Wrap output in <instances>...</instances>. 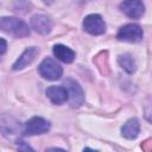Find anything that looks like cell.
Listing matches in <instances>:
<instances>
[{
  "label": "cell",
  "instance_id": "30bf717a",
  "mask_svg": "<svg viewBox=\"0 0 152 152\" xmlns=\"http://www.w3.org/2000/svg\"><path fill=\"white\" fill-rule=\"evenodd\" d=\"M39 53V50L36 48V46H31V48H27L21 55L20 57L15 61V63L13 64V70H21L24 69L25 66H27L28 64H31L33 62V59L37 57V55Z\"/></svg>",
  "mask_w": 152,
  "mask_h": 152
},
{
  "label": "cell",
  "instance_id": "5b68a950",
  "mask_svg": "<svg viewBox=\"0 0 152 152\" xmlns=\"http://www.w3.org/2000/svg\"><path fill=\"white\" fill-rule=\"evenodd\" d=\"M83 28L93 36H100L106 32V23L100 14H89L83 20Z\"/></svg>",
  "mask_w": 152,
  "mask_h": 152
},
{
  "label": "cell",
  "instance_id": "8fae6325",
  "mask_svg": "<svg viewBox=\"0 0 152 152\" xmlns=\"http://www.w3.org/2000/svg\"><path fill=\"white\" fill-rule=\"evenodd\" d=\"M139 131H140V124L138 121V119L133 118V119H129L127 120L124 126L121 127V135L126 139H135L139 134Z\"/></svg>",
  "mask_w": 152,
  "mask_h": 152
},
{
  "label": "cell",
  "instance_id": "7a4b0ae2",
  "mask_svg": "<svg viewBox=\"0 0 152 152\" xmlns=\"http://www.w3.org/2000/svg\"><path fill=\"white\" fill-rule=\"evenodd\" d=\"M38 71L43 78L49 80V81H57L63 75L62 66L55 59H52L50 57L42 61V63L38 66Z\"/></svg>",
  "mask_w": 152,
  "mask_h": 152
},
{
  "label": "cell",
  "instance_id": "6da1fadb",
  "mask_svg": "<svg viewBox=\"0 0 152 152\" xmlns=\"http://www.w3.org/2000/svg\"><path fill=\"white\" fill-rule=\"evenodd\" d=\"M0 28L17 38H23L30 36L28 25L14 17H2L0 19Z\"/></svg>",
  "mask_w": 152,
  "mask_h": 152
},
{
  "label": "cell",
  "instance_id": "52a82bcc",
  "mask_svg": "<svg viewBox=\"0 0 152 152\" xmlns=\"http://www.w3.org/2000/svg\"><path fill=\"white\" fill-rule=\"evenodd\" d=\"M121 12L131 19H139L145 12V5L141 0H124L120 4Z\"/></svg>",
  "mask_w": 152,
  "mask_h": 152
},
{
  "label": "cell",
  "instance_id": "9a60e30c",
  "mask_svg": "<svg viewBox=\"0 0 152 152\" xmlns=\"http://www.w3.org/2000/svg\"><path fill=\"white\" fill-rule=\"evenodd\" d=\"M0 42H1V50H0V55H4V53L6 52V40H5L4 38H1V39H0Z\"/></svg>",
  "mask_w": 152,
  "mask_h": 152
},
{
  "label": "cell",
  "instance_id": "277c9868",
  "mask_svg": "<svg viewBox=\"0 0 152 152\" xmlns=\"http://www.w3.org/2000/svg\"><path fill=\"white\" fill-rule=\"evenodd\" d=\"M116 38L122 42L138 43L142 39V28L137 24H127L120 27Z\"/></svg>",
  "mask_w": 152,
  "mask_h": 152
},
{
  "label": "cell",
  "instance_id": "5bb4252c",
  "mask_svg": "<svg viewBox=\"0 0 152 152\" xmlns=\"http://www.w3.org/2000/svg\"><path fill=\"white\" fill-rule=\"evenodd\" d=\"M24 142H25V141H23V140H19V141H18V146H19V150H33L32 147H30L28 145H25Z\"/></svg>",
  "mask_w": 152,
  "mask_h": 152
},
{
  "label": "cell",
  "instance_id": "9c48e42d",
  "mask_svg": "<svg viewBox=\"0 0 152 152\" xmlns=\"http://www.w3.org/2000/svg\"><path fill=\"white\" fill-rule=\"evenodd\" d=\"M46 96L49 97V100L55 103V104H61V103H64L69 100V93H68V89L63 86H52V87H49L45 91Z\"/></svg>",
  "mask_w": 152,
  "mask_h": 152
},
{
  "label": "cell",
  "instance_id": "3957f363",
  "mask_svg": "<svg viewBox=\"0 0 152 152\" xmlns=\"http://www.w3.org/2000/svg\"><path fill=\"white\" fill-rule=\"evenodd\" d=\"M64 87L68 89L69 93V103L71 107L77 108L81 107L84 102V93L82 87L78 84V82H76L75 80L71 78H66L64 81Z\"/></svg>",
  "mask_w": 152,
  "mask_h": 152
},
{
  "label": "cell",
  "instance_id": "7c38bea8",
  "mask_svg": "<svg viewBox=\"0 0 152 152\" xmlns=\"http://www.w3.org/2000/svg\"><path fill=\"white\" fill-rule=\"evenodd\" d=\"M52 51L55 57H57V59H59L61 62L71 63L75 59V51L63 44H56Z\"/></svg>",
  "mask_w": 152,
  "mask_h": 152
},
{
  "label": "cell",
  "instance_id": "8992f818",
  "mask_svg": "<svg viewBox=\"0 0 152 152\" xmlns=\"http://www.w3.org/2000/svg\"><path fill=\"white\" fill-rule=\"evenodd\" d=\"M50 129V122L40 116H33L26 121L24 126V133L27 135L44 134Z\"/></svg>",
  "mask_w": 152,
  "mask_h": 152
},
{
  "label": "cell",
  "instance_id": "4fadbf2b",
  "mask_svg": "<svg viewBox=\"0 0 152 152\" xmlns=\"http://www.w3.org/2000/svg\"><path fill=\"white\" fill-rule=\"evenodd\" d=\"M118 63L119 65L127 72V74H133L137 69V65H135V61L133 59V57L128 53H124V55H120L118 57Z\"/></svg>",
  "mask_w": 152,
  "mask_h": 152
},
{
  "label": "cell",
  "instance_id": "ba28073f",
  "mask_svg": "<svg viewBox=\"0 0 152 152\" xmlns=\"http://www.w3.org/2000/svg\"><path fill=\"white\" fill-rule=\"evenodd\" d=\"M31 26L37 33L46 36L52 30V21L44 14H36L31 18Z\"/></svg>",
  "mask_w": 152,
  "mask_h": 152
}]
</instances>
